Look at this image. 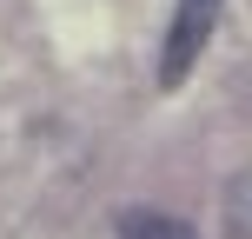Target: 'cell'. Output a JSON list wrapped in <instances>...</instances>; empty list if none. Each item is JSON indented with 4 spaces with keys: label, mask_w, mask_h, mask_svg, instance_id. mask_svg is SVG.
Here are the masks:
<instances>
[{
    "label": "cell",
    "mask_w": 252,
    "mask_h": 239,
    "mask_svg": "<svg viewBox=\"0 0 252 239\" xmlns=\"http://www.w3.org/2000/svg\"><path fill=\"white\" fill-rule=\"evenodd\" d=\"M219 7L226 0H173V27H166V47H159V87H186V73L199 67L206 40L219 27Z\"/></svg>",
    "instance_id": "6da1fadb"
},
{
    "label": "cell",
    "mask_w": 252,
    "mask_h": 239,
    "mask_svg": "<svg viewBox=\"0 0 252 239\" xmlns=\"http://www.w3.org/2000/svg\"><path fill=\"white\" fill-rule=\"evenodd\" d=\"M120 239H192V226H179V219H166V213H126Z\"/></svg>",
    "instance_id": "7a4b0ae2"
}]
</instances>
